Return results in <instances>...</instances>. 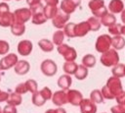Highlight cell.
Returning <instances> with one entry per match:
<instances>
[{
  "label": "cell",
  "mask_w": 125,
  "mask_h": 113,
  "mask_svg": "<svg viewBox=\"0 0 125 113\" xmlns=\"http://www.w3.org/2000/svg\"><path fill=\"white\" fill-rule=\"evenodd\" d=\"M101 63L105 67H112L119 63V55L117 51L113 48H109L105 52L102 53V56L100 58Z\"/></svg>",
  "instance_id": "cell-1"
},
{
  "label": "cell",
  "mask_w": 125,
  "mask_h": 113,
  "mask_svg": "<svg viewBox=\"0 0 125 113\" xmlns=\"http://www.w3.org/2000/svg\"><path fill=\"white\" fill-rule=\"evenodd\" d=\"M14 21L13 13L10 12V7L7 3H0V27L7 28L12 25Z\"/></svg>",
  "instance_id": "cell-2"
},
{
  "label": "cell",
  "mask_w": 125,
  "mask_h": 113,
  "mask_svg": "<svg viewBox=\"0 0 125 113\" xmlns=\"http://www.w3.org/2000/svg\"><path fill=\"white\" fill-rule=\"evenodd\" d=\"M43 4L42 3H39V4H36L34 6H30L29 7V10H30V13H31V22L32 24L34 25H42L44 24L47 19L46 17L44 16V13H43Z\"/></svg>",
  "instance_id": "cell-3"
},
{
  "label": "cell",
  "mask_w": 125,
  "mask_h": 113,
  "mask_svg": "<svg viewBox=\"0 0 125 113\" xmlns=\"http://www.w3.org/2000/svg\"><path fill=\"white\" fill-rule=\"evenodd\" d=\"M88 6L96 18H101L108 12L107 8L104 6V0H90Z\"/></svg>",
  "instance_id": "cell-4"
},
{
  "label": "cell",
  "mask_w": 125,
  "mask_h": 113,
  "mask_svg": "<svg viewBox=\"0 0 125 113\" xmlns=\"http://www.w3.org/2000/svg\"><path fill=\"white\" fill-rule=\"evenodd\" d=\"M111 47V37L108 34H101L98 36L95 48L99 53H104Z\"/></svg>",
  "instance_id": "cell-5"
},
{
  "label": "cell",
  "mask_w": 125,
  "mask_h": 113,
  "mask_svg": "<svg viewBox=\"0 0 125 113\" xmlns=\"http://www.w3.org/2000/svg\"><path fill=\"white\" fill-rule=\"evenodd\" d=\"M57 50L64 58L65 61H74L77 57L76 50L73 47H70L65 43H62V44L58 45Z\"/></svg>",
  "instance_id": "cell-6"
},
{
  "label": "cell",
  "mask_w": 125,
  "mask_h": 113,
  "mask_svg": "<svg viewBox=\"0 0 125 113\" xmlns=\"http://www.w3.org/2000/svg\"><path fill=\"white\" fill-rule=\"evenodd\" d=\"M40 69H41V72L45 76H47V77H53L58 72V66H57V64L53 60H51V59L44 60L41 63V65H40Z\"/></svg>",
  "instance_id": "cell-7"
},
{
  "label": "cell",
  "mask_w": 125,
  "mask_h": 113,
  "mask_svg": "<svg viewBox=\"0 0 125 113\" xmlns=\"http://www.w3.org/2000/svg\"><path fill=\"white\" fill-rule=\"evenodd\" d=\"M105 86H106V87L108 88V90L114 95V97H115L121 90H123L120 78H116V77H113V76H112L111 78H109V79L106 81Z\"/></svg>",
  "instance_id": "cell-8"
},
{
  "label": "cell",
  "mask_w": 125,
  "mask_h": 113,
  "mask_svg": "<svg viewBox=\"0 0 125 113\" xmlns=\"http://www.w3.org/2000/svg\"><path fill=\"white\" fill-rule=\"evenodd\" d=\"M13 17H14V21L24 24L30 20L31 13H30L29 8H20V9H16L14 11Z\"/></svg>",
  "instance_id": "cell-9"
},
{
  "label": "cell",
  "mask_w": 125,
  "mask_h": 113,
  "mask_svg": "<svg viewBox=\"0 0 125 113\" xmlns=\"http://www.w3.org/2000/svg\"><path fill=\"white\" fill-rule=\"evenodd\" d=\"M68 20H69V15L68 14H65L62 10H58L57 14L52 19V24L55 28L60 29V28H62L64 27V25L68 22Z\"/></svg>",
  "instance_id": "cell-10"
},
{
  "label": "cell",
  "mask_w": 125,
  "mask_h": 113,
  "mask_svg": "<svg viewBox=\"0 0 125 113\" xmlns=\"http://www.w3.org/2000/svg\"><path fill=\"white\" fill-rule=\"evenodd\" d=\"M18 56L15 53H10L8 55H5L0 60V70H9L12 67L15 66V64L18 62Z\"/></svg>",
  "instance_id": "cell-11"
},
{
  "label": "cell",
  "mask_w": 125,
  "mask_h": 113,
  "mask_svg": "<svg viewBox=\"0 0 125 113\" xmlns=\"http://www.w3.org/2000/svg\"><path fill=\"white\" fill-rule=\"evenodd\" d=\"M81 4V0H62L61 2V10L65 14H72Z\"/></svg>",
  "instance_id": "cell-12"
},
{
  "label": "cell",
  "mask_w": 125,
  "mask_h": 113,
  "mask_svg": "<svg viewBox=\"0 0 125 113\" xmlns=\"http://www.w3.org/2000/svg\"><path fill=\"white\" fill-rule=\"evenodd\" d=\"M66 91V99H67V103H70L73 106H78L80 101L83 98L82 93L79 90L76 89H67Z\"/></svg>",
  "instance_id": "cell-13"
},
{
  "label": "cell",
  "mask_w": 125,
  "mask_h": 113,
  "mask_svg": "<svg viewBox=\"0 0 125 113\" xmlns=\"http://www.w3.org/2000/svg\"><path fill=\"white\" fill-rule=\"evenodd\" d=\"M79 108L81 113H97V105L95 102L90 100V98H82L79 103Z\"/></svg>",
  "instance_id": "cell-14"
},
{
  "label": "cell",
  "mask_w": 125,
  "mask_h": 113,
  "mask_svg": "<svg viewBox=\"0 0 125 113\" xmlns=\"http://www.w3.org/2000/svg\"><path fill=\"white\" fill-rule=\"evenodd\" d=\"M52 102L57 105V106H62L64 104L67 103V99H66V91L63 89L61 90H57L54 93H52Z\"/></svg>",
  "instance_id": "cell-15"
},
{
  "label": "cell",
  "mask_w": 125,
  "mask_h": 113,
  "mask_svg": "<svg viewBox=\"0 0 125 113\" xmlns=\"http://www.w3.org/2000/svg\"><path fill=\"white\" fill-rule=\"evenodd\" d=\"M33 48L32 42L30 40L24 39V40H21L18 44V52L20 55L21 56H27L31 53Z\"/></svg>",
  "instance_id": "cell-16"
},
{
  "label": "cell",
  "mask_w": 125,
  "mask_h": 113,
  "mask_svg": "<svg viewBox=\"0 0 125 113\" xmlns=\"http://www.w3.org/2000/svg\"><path fill=\"white\" fill-rule=\"evenodd\" d=\"M29 69H30V65L25 60H18V62L14 66L15 73L18 75H21V76L26 75L29 72Z\"/></svg>",
  "instance_id": "cell-17"
},
{
  "label": "cell",
  "mask_w": 125,
  "mask_h": 113,
  "mask_svg": "<svg viewBox=\"0 0 125 113\" xmlns=\"http://www.w3.org/2000/svg\"><path fill=\"white\" fill-rule=\"evenodd\" d=\"M90 31L89 26L87 22H81L79 24H75L74 26V35L75 37H83Z\"/></svg>",
  "instance_id": "cell-18"
},
{
  "label": "cell",
  "mask_w": 125,
  "mask_h": 113,
  "mask_svg": "<svg viewBox=\"0 0 125 113\" xmlns=\"http://www.w3.org/2000/svg\"><path fill=\"white\" fill-rule=\"evenodd\" d=\"M108 10L111 14H119L124 10V3L122 0H111L108 4Z\"/></svg>",
  "instance_id": "cell-19"
},
{
  "label": "cell",
  "mask_w": 125,
  "mask_h": 113,
  "mask_svg": "<svg viewBox=\"0 0 125 113\" xmlns=\"http://www.w3.org/2000/svg\"><path fill=\"white\" fill-rule=\"evenodd\" d=\"M10 28H11V32L16 36H21L25 32V25L22 23H19L17 21H13Z\"/></svg>",
  "instance_id": "cell-20"
},
{
  "label": "cell",
  "mask_w": 125,
  "mask_h": 113,
  "mask_svg": "<svg viewBox=\"0 0 125 113\" xmlns=\"http://www.w3.org/2000/svg\"><path fill=\"white\" fill-rule=\"evenodd\" d=\"M72 84V79L69 75L65 74V75H62L59 79H58V85L61 87V89L63 90H67L69 88V86Z\"/></svg>",
  "instance_id": "cell-21"
},
{
  "label": "cell",
  "mask_w": 125,
  "mask_h": 113,
  "mask_svg": "<svg viewBox=\"0 0 125 113\" xmlns=\"http://www.w3.org/2000/svg\"><path fill=\"white\" fill-rule=\"evenodd\" d=\"M108 32L112 35H123L125 33V26L122 24H112L107 27Z\"/></svg>",
  "instance_id": "cell-22"
},
{
  "label": "cell",
  "mask_w": 125,
  "mask_h": 113,
  "mask_svg": "<svg viewBox=\"0 0 125 113\" xmlns=\"http://www.w3.org/2000/svg\"><path fill=\"white\" fill-rule=\"evenodd\" d=\"M21 101H22L21 95V94H19V93H17V92H12V93H9L8 98L6 99L7 104L14 105V106H18V105L21 104Z\"/></svg>",
  "instance_id": "cell-23"
},
{
  "label": "cell",
  "mask_w": 125,
  "mask_h": 113,
  "mask_svg": "<svg viewBox=\"0 0 125 113\" xmlns=\"http://www.w3.org/2000/svg\"><path fill=\"white\" fill-rule=\"evenodd\" d=\"M124 44H125V40L123 35H114L113 37H111V46L113 47V49L121 50L123 49Z\"/></svg>",
  "instance_id": "cell-24"
},
{
  "label": "cell",
  "mask_w": 125,
  "mask_h": 113,
  "mask_svg": "<svg viewBox=\"0 0 125 113\" xmlns=\"http://www.w3.org/2000/svg\"><path fill=\"white\" fill-rule=\"evenodd\" d=\"M38 46L40 47V49L44 52H51L54 50V44L51 40L47 39V38H42L38 41Z\"/></svg>",
  "instance_id": "cell-25"
},
{
  "label": "cell",
  "mask_w": 125,
  "mask_h": 113,
  "mask_svg": "<svg viewBox=\"0 0 125 113\" xmlns=\"http://www.w3.org/2000/svg\"><path fill=\"white\" fill-rule=\"evenodd\" d=\"M111 74L113 77L116 78H123L125 76V65L122 63H117L116 65L112 66Z\"/></svg>",
  "instance_id": "cell-26"
},
{
  "label": "cell",
  "mask_w": 125,
  "mask_h": 113,
  "mask_svg": "<svg viewBox=\"0 0 125 113\" xmlns=\"http://www.w3.org/2000/svg\"><path fill=\"white\" fill-rule=\"evenodd\" d=\"M77 64L74 62V61H65L64 64L62 65V70L65 74L71 76V75H74L76 69H77Z\"/></svg>",
  "instance_id": "cell-27"
},
{
  "label": "cell",
  "mask_w": 125,
  "mask_h": 113,
  "mask_svg": "<svg viewBox=\"0 0 125 113\" xmlns=\"http://www.w3.org/2000/svg\"><path fill=\"white\" fill-rule=\"evenodd\" d=\"M31 101H32V103H33L35 106H38V107H39V106H43L47 100L44 98V96L42 95V93L40 92V90H39V91L36 90L35 92L32 93Z\"/></svg>",
  "instance_id": "cell-28"
},
{
  "label": "cell",
  "mask_w": 125,
  "mask_h": 113,
  "mask_svg": "<svg viewBox=\"0 0 125 113\" xmlns=\"http://www.w3.org/2000/svg\"><path fill=\"white\" fill-rule=\"evenodd\" d=\"M101 25L104 26V27H108L114 23H116V18L113 14L111 13H106L105 15H104L103 17H101V21H100Z\"/></svg>",
  "instance_id": "cell-29"
},
{
  "label": "cell",
  "mask_w": 125,
  "mask_h": 113,
  "mask_svg": "<svg viewBox=\"0 0 125 113\" xmlns=\"http://www.w3.org/2000/svg\"><path fill=\"white\" fill-rule=\"evenodd\" d=\"M58 7L57 6H53V5H46L43 7V13H44V16L46 17V19H53L54 16L57 14L58 12Z\"/></svg>",
  "instance_id": "cell-30"
},
{
  "label": "cell",
  "mask_w": 125,
  "mask_h": 113,
  "mask_svg": "<svg viewBox=\"0 0 125 113\" xmlns=\"http://www.w3.org/2000/svg\"><path fill=\"white\" fill-rule=\"evenodd\" d=\"M88 76V68H86L85 66L83 65H78L77 66V69L74 73V77L79 80V81H82L84 79H86Z\"/></svg>",
  "instance_id": "cell-31"
},
{
  "label": "cell",
  "mask_w": 125,
  "mask_h": 113,
  "mask_svg": "<svg viewBox=\"0 0 125 113\" xmlns=\"http://www.w3.org/2000/svg\"><path fill=\"white\" fill-rule=\"evenodd\" d=\"M96 57L92 54H86L82 58V65L85 66L86 68H93L96 65Z\"/></svg>",
  "instance_id": "cell-32"
},
{
  "label": "cell",
  "mask_w": 125,
  "mask_h": 113,
  "mask_svg": "<svg viewBox=\"0 0 125 113\" xmlns=\"http://www.w3.org/2000/svg\"><path fill=\"white\" fill-rule=\"evenodd\" d=\"M87 24H88V26H89V28H90V30H93V31H97V30H99L100 29V28H101V23H100V21L98 20V18H96V17H90L87 21Z\"/></svg>",
  "instance_id": "cell-33"
},
{
  "label": "cell",
  "mask_w": 125,
  "mask_h": 113,
  "mask_svg": "<svg viewBox=\"0 0 125 113\" xmlns=\"http://www.w3.org/2000/svg\"><path fill=\"white\" fill-rule=\"evenodd\" d=\"M74 26H75L74 23H66L64 25V27L62 28H63L62 31H63L64 35H66L69 38L75 37V35H74Z\"/></svg>",
  "instance_id": "cell-34"
},
{
  "label": "cell",
  "mask_w": 125,
  "mask_h": 113,
  "mask_svg": "<svg viewBox=\"0 0 125 113\" xmlns=\"http://www.w3.org/2000/svg\"><path fill=\"white\" fill-rule=\"evenodd\" d=\"M90 100H92L95 103H102L104 102V97L102 95V92L100 89H94L90 93Z\"/></svg>",
  "instance_id": "cell-35"
},
{
  "label": "cell",
  "mask_w": 125,
  "mask_h": 113,
  "mask_svg": "<svg viewBox=\"0 0 125 113\" xmlns=\"http://www.w3.org/2000/svg\"><path fill=\"white\" fill-rule=\"evenodd\" d=\"M64 33H63V31L62 30H57V31H55L54 32V34H53V44H55V45H60V44H62V42H63V39H64Z\"/></svg>",
  "instance_id": "cell-36"
},
{
  "label": "cell",
  "mask_w": 125,
  "mask_h": 113,
  "mask_svg": "<svg viewBox=\"0 0 125 113\" xmlns=\"http://www.w3.org/2000/svg\"><path fill=\"white\" fill-rule=\"evenodd\" d=\"M25 85H26V88H27V91L33 93L35 92L36 90H38V85H37V82L34 81V80H27L25 83Z\"/></svg>",
  "instance_id": "cell-37"
},
{
  "label": "cell",
  "mask_w": 125,
  "mask_h": 113,
  "mask_svg": "<svg viewBox=\"0 0 125 113\" xmlns=\"http://www.w3.org/2000/svg\"><path fill=\"white\" fill-rule=\"evenodd\" d=\"M10 45L5 40H0V55H5L9 52Z\"/></svg>",
  "instance_id": "cell-38"
},
{
  "label": "cell",
  "mask_w": 125,
  "mask_h": 113,
  "mask_svg": "<svg viewBox=\"0 0 125 113\" xmlns=\"http://www.w3.org/2000/svg\"><path fill=\"white\" fill-rule=\"evenodd\" d=\"M111 113H125V104H116L110 108Z\"/></svg>",
  "instance_id": "cell-39"
},
{
  "label": "cell",
  "mask_w": 125,
  "mask_h": 113,
  "mask_svg": "<svg viewBox=\"0 0 125 113\" xmlns=\"http://www.w3.org/2000/svg\"><path fill=\"white\" fill-rule=\"evenodd\" d=\"M15 92H17V93H19V94H21V95L26 93V92H27V88H26L25 84H24V83L19 84V85L16 86V88H15Z\"/></svg>",
  "instance_id": "cell-40"
},
{
  "label": "cell",
  "mask_w": 125,
  "mask_h": 113,
  "mask_svg": "<svg viewBox=\"0 0 125 113\" xmlns=\"http://www.w3.org/2000/svg\"><path fill=\"white\" fill-rule=\"evenodd\" d=\"M40 92L42 93V95L44 96V98L46 99V100H49V99H51V97H52V91H51V89L49 88V87H47V86H44L41 90H40Z\"/></svg>",
  "instance_id": "cell-41"
},
{
  "label": "cell",
  "mask_w": 125,
  "mask_h": 113,
  "mask_svg": "<svg viewBox=\"0 0 125 113\" xmlns=\"http://www.w3.org/2000/svg\"><path fill=\"white\" fill-rule=\"evenodd\" d=\"M1 113H18V111H17L16 106L7 104V105L2 109V112H1Z\"/></svg>",
  "instance_id": "cell-42"
},
{
  "label": "cell",
  "mask_w": 125,
  "mask_h": 113,
  "mask_svg": "<svg viewBox=\"0 0 125 113\" xmlns=\"http://www.w3.org/2000/svg\"><path fill=\"white\" fill-rule=\"evenodd\" d=\"M114 99H116L118 104H125V92L124 90H121L115 97Z\"/></svg>",
  "instance_id": "cell-43"
},
{
  "label": "cell",
  "mask_w": 125,
  "mask_h": 113,
  "mask_svg": "<svg viewBox=\"0 0 125 113\" xmlns=\"http://www.w3.org/2000/svg\"><path fill=\"white\" fill-rule=\"evenodd\" d=\"M8 95H9L8 92L3 91V90H0V102H4V101H6V99L8 98Z\"/></svg>",
  "instance_id": "cell-44"
},
{
  "label": "cell",
  "mask_w": 125,
  "mask_h": 113,
  "mask_svg": "<svg viewBox=\"0 0 125 113\" xmlns=\"http://www.w3.org/2000/svg\"><path fill=\"white\" fill-rule=\"evenodd\" d=\"M26 3L30 6H34L36 4H39V3H42V0H26Z\"/></svg>",
  "instance_id": "cell-45"
},
{
  "label": "cell",
  "mask_w": 125,
  "mask_h": 113,
  "mask_svg": "<svg viewBox=\"0 0 125 113\" xmlns=\"http://www.w3.org/2000/svg\"><path fill=\"white\" fill-rule=\"evenodd\" d=\"M46 5H53V6H57L59 4V0H44Z\"/></svg>",
  "instance_id": "cell-46"
},
{
  "label": "cell",
  "mask_w": 125,
  "mask_h": 113,
  "mask_svg": "<svg viewBox=\"0 0 125 113\" xmlns=\"http://www.w3.org/2000/svg\"><path fill=\"white\" fill-rule=\"evenodd\" d=\"M54 113H66V111H65L63 108H62V107L60 106L59 108L54 109Z\"/></svg>",
  "instance_id": "cell-47"
},
{
  "label": "cell",
  "mask_w": 125,
  "mask_h": 113,
  "mask_svg": "<svg viewBox=\"0 0 125 113\" xmlns=\"http://www.w3.org/2000/svg\"><path fill=\"white\" fill-rule=\"evenodd\" d=\"M45 113H54V109H48L47 111H45Z\"/></svg>",
  "instance_id": "cell-48"
},
{
  "label": "cell",
  "mask_w": 125,
  "mask_h": 113,
  "mask_svg": "<svg viewBox=\"0 0 125 113\" xmlns=\"http://www.w3.org/2000/svg\"><path fill=\"white\" fill-rule=\"evenodd\" d=\"M1 112H2V108L0 107V113H1Z\"/></svg>",
  "instance_id": "cell-49"
},
{
  "label": "cell",
  "mask_w": 125,
  "mask_h": 113,
  "mask_svg": "<svg viewBox=\"0 0 125 113\" xmlns=\"http://www.w3.org/2000/svg\"><path fill=\"white\" fill-rule=\"evenodd\" d=\"M0 81H1V74H0Z\"/></svg>",
  "instance_id": "cell-50"
},
{
  "label": "cell",
  "mask_w": 125,
  "mask_h": 113,
  "mask_svg": "<svg viewBox=\"0 0 125 113\" xmlns=\"http://www.w3.org/2000/svg\"><path fill=\"white\" fill-rule=\"evenodd\" d=\"M4 1H10V0H4Z\"/></svg>",
  "instance_id": "cell-51"
},
{
  "label": "cell",
  "mask_w": 125,
  "mask_h": 113,
  "mask_svg": "<svg viewBox=\"0 0 125 113\" xmlns=\"http://www.w3.org/2000/svg\"><path fill=\"white\" fill-rule=\"evenodd\" d=\"M103 113H105V112H103Z\"/></svg>",
  "instance_id": "cell-52"
},
{
  "label": "cell",
  "mask_w": 125,
  "mask_h": 113,
  "mask_svg": "<svg viewBox=\"0 0 125 113\" xmlns=\"http://www.w3.org/2000/svg\"><path fill=\"white\" fill-rule=\"evenodd\" d=\"M17 1H20V0H17Z\"/></svg>",
  "instance_id": "cell-53"
}]
</instances>
